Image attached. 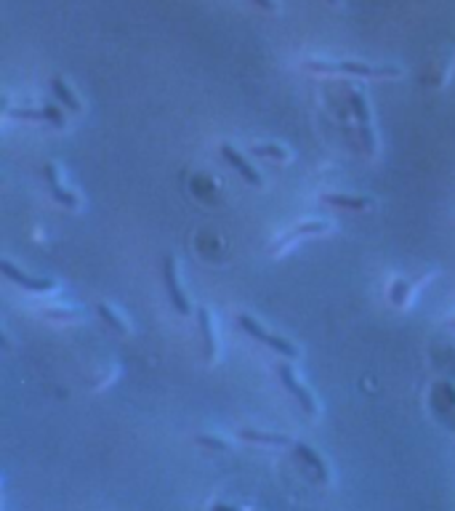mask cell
Here are the masks:
<instances>
[{"label":"cell","instance_id":"12","mask_svg":"<svg viewBox=\"0 0 455 511\" xmlns=\"http://www.w3.org/2000/svg\"><path fill=\"white\" fill-rule=\"evenodd\" d=\"M51 86H53V93H56V99L64 104V107H70L72 112H81L83 109V104H81V99H78V93L72 91V86L64 80V78H53L51 80Z\"/></svg>","mask_w":455,"mask_h":511},{"label":"cell","instance_id":"6","mask_svg":"<svg viewBox=\"0 0 455 511\" xmlns=\"http://www.w3.org/2000/svg\"><path fill=\"white\" fill-rule=\"evenodd\" d=\"M43 174H46V182L48 186H51V192H53V197H56L64 208L78 211V208H81V197H78L70 186L64 185V171H59L56 163H46Z\"/></svg>","mask_w":455,"mask_h":511},{"label":"cell","instance_id":"2","mask_svg":"<svg viewBox=\"0 0 455 511\" xmlns=\"http://www.w3.org/2000/svg\"><path fill=\"white\" fill-rule=\"evenodd\" d=\"M240 327H242L251 338H256V341L267 344L274 352H280L282 357H288V360H296V357H299V349L293 346V341H288L285 336H277L272 330H267L259 320H253V317H248V315H240Z\"/></svg>","mask_w":455,"mask_h":511},{"label":"cell","instance_id":"21","mask_svg":"<svg viewBox=\"0 0 455 511\" xmlns=\"http://www.w3.org/2000/svg\"><path fill=\"white\" fill-rule=\"evenodd\" d=\"M450 326H453V327H455V320H450Z\"/></svg>","mask_w":455,"mask_h":511},{"label":"cell","instance_id":"17","mask_svg":"<svg viewBox=\"0 0 455 511\" xmlns=\"http://www.w3.org/2000/svg\"><path fill=\"white\" fill-rule=\"evenodd\" d=\"M256 155H264V157H277V160H288L290 155L285 152V147H277V144H256L253 147Z\"/></svg>","mask_w":455,"mask_h":511},{"label":"cell","instance_id":"4","mask_svg":"<svg viewBox=\"0 0 455 511\" xmlns=\"http://www.w3.org/2000/svg\"><path fill=\"white\" fill-rule=\"evenodd\" d=\"M277 375H280V381L285 383V389L299 400V405L309 413V416H318V400H315V394L304 386V381L299 378V373L293 371L288 363H282L280 368H277Z\"/></svg>","mask_w":455,"mask_h":511},{"label":"cell","instance_id":"15","mask_svg":"<svg viewBox=\"0 0 455 511\" xmlns=\"http://www.w3.org/2000/svg\"><path fill=\"white\" fill-rule=\"evenodd\" d=\"M293 448H296V453H299V456H304V459H307L309 464L318 468L319 477H322L325 482L330 479V471H327V464H325V461L319 459V453H315V450H312V448H309L307 442H293Z\"/></svg>","mask_w":455,"mask_h":511},{"label":"cell","instance_id":"16","mask_svg":"<svg viewBox=\"0 0 455 511\" xmlns=\"http://www.w3.org/2000/svg\"><path fill=\"white\" fill-rule=\"evenodd\" d=\"M242 437L251 442H264V445H288L290 442L285 434H267V431H242Z\"/></svg>","mask_w":455,"mask_h":511},{"label":"cell","instance_id":"11","mask_svg":"<svg viewBox=\"0 0 455 511\" xmlns=\"http://www.w3.org/2000/svg\"><path fill=\"white\" fill-rule=\"evenodd\" d=\"M5 115L19 118V120H41V123H53V126H64V118L59 115L56 107H35V109H5Z\"/></svg>","mask_w":455,"mask_h":511},{"label":"cell","instance_id":"1","mask_svg":"<svg viewBox=\"0 0 455 511\" xmlns=\"http://www.w3.org/2000/svg\"><path fill=\"white\" fill-rule=\"evenodd\" d=\"M312 70L319 72H349V75H365V78H403L400 67L392 64H365V62H325V59H312L309 62Z\"/></svg>","mask_w":455,"mask_h":511},{"label":"cell","instance_id":"5","mask_svg":"<svg viewBox=\"0 0 455 511\" xmlns=\"http://www.w3.org/2000/svg\"><path fill=\"white\" fill-rule=\"evenodd\" d=\"M352 107H355V115H357L360 126H363L360 131H363L365 147H367L370 155H375L378 152V134H375V120H373V112H370V104H367L365 91H360V89L352 91Z\"/></svg>","mask_w":455,"mask_h":511},{"label":"cell","instance_id":"14","mask_svg":"<svg viewBox=\"0 0 455 511\" xmlns=\"http://www.w3.org/2000/svg\"><path fill=\"white\" fill-rule=\"evenodd\" d=\"M96 312H99V317H101L107 326H112L115 330H118V333H128V330H131L128 320H126V317H123V315H120V312H118L112 304H104V301H101V304L96 307Z\"/></svg>","mask_w":455,"mask_h":511},{"label":"cell","instance_id":"10","mask_svg":"<svg viewBox=\"0 0 455 511\" xmlns=\"http://www.w3.org/2000/svg\"><path fill=\"white\" fill-rule=\"evenodd\" d=\"M322 203L333 205V208H346V211H367L375 205V200L370 194H338V192H327L322 194Z\"/></svg>","mask_w":455,"mask_h":511},{"label":"cell","instance_id":"9","mask_svg":"<svg viewBox=\"0 0 455 511\" xmlns=\"http://www.w3.org/2000/svg\"><path fill=\"white\" fill-rule=\"evenodd\" d=\"M222 155H224V160H227L229 166H232V168H234V171H237V174H240V176L248 182V185H253V186L264 185L261 174H259V171H256V168H253V166H251V163H248V160H245V157H242V155L234 149V147H232V144H222Z\"/></svg>","mask_w":455,"mask_h":511},{"label":"cell","instance_id":"20","mask_svg":"<svg viewBox=\"0 0 455 511\" xmlns=\"http://www.w3.org/2000/svg\"><path fill=\"white\" fill-rule=\"evenodd\" d=\"M327 3H333V5H338V3H341V0H327Z\"/></svg>","mask_w":455,"mask_h":511},{"label":"cell","instance_id":"18","mask_svg":"<svg viewBox=\"0 0 455 511\" xmlns=\"http://www.w3.org/2000/svg\"><path fill=\"white\" fill-rule=\"evenodd\" d=\"M197 442H203V445H219V448H229L227 440H222V437H197Z\"/></svg>","mask_w":455,"mask_h":511},{"label":"cell","instance_id":"7","mask_svg":"<svg viewBox=\"0 0 455 511\" xmlns=\"http://www.w3.org/2000/svg\"><path fill=\"white\" fill-rule=\"evenodd\" d=\"M0 270H3V275L11 279V282H16V285L27 288V290H33V293H51V290H56V288H59L53 279L33 278V275H27V272L16 270L11 261H3V264H0Z\"/></svg>","mask_w":455,"mask_h":511},{"label":"cell","instance_id":"3","mask_svg":"<svg viewBox=\"0 0 455 511\" xmlns=\"http://www.w3.org/2000/svg\"><path fill=\"white\" fill-rule=\"evenodd\" d=\"M163 279H166V290H168V298H171V304L176 307V312L184 315V317L192 315V301H189V296H186V290H184L176 256H166V261H163Z\"/></svg>","mask_w":455,"mask_h":511},{"label":"cell","instance_id":"19","mask_svg":"<svg viewBox=\"0 0 455 511\" xmlns=\"http://www.w3.org/2000/svg\"><path fill=\"white\" fill-rule=\"evenodd\" d=\"M256 5H261V8H267V11H277V3L274 0H253Z\"/></svg>","mask_w":455,"mask_h":511},{"label":"cell","instance_id":"8","mask_svg":"<svg viewBox=\"0 0 455 511\" xmlns=\"http://www.w3.org/2000/svg\"><path fill=\"white\" fill-rule=\"evenodd\" d=\"M197 323H200V330H203L205 357H208V363H213L219 357V330H216V323H213V315L205 307H200L197 309Z\"/></svg>","mask_w":455,"mask_h":511},{"label":"cell","instance_id":"13","mask_svg":"<svg viewBox=\"0 0 455 511\" xmlns=\"http://www.w3.org/2000/svg\"><path fill=\"white\" fill-rule=\"evenodd\" d=\"M327 230H330V222H325V219H322V222H307V224H301L296 232L290 234L288 240H282L280 245H274L272 251L274 253H282V251H285V248H288V245H290L296 237H304V234H322V232H327Z\"/></svg>","mask_w":455,"mask_h":511}]
</instances>
